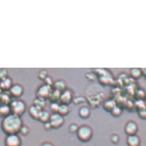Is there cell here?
Here are the masks:
<instances>
[{"label":"cell","mask_w":146,"mask_h":146,"mask_svg":"<svg viewBox=\"0 0 146 146\" xmlns=\"http://www.w3.org/2000/svg\"><path fill=\"white\" fill-rule=\"evenodd\" d=\"M22 126V121L20 117L10 113L5 117L1 122L3 131L7 135L17 134L20 132Z\"/></svg>","instance_id":"6da1fadb"},{"label":"cell","mask_w":146,"mask_h":146,"mask_svg":"<svg viewBox=\"0 0 146 146\" xmlns=\"http://www.w3.org/2000/svg\"><path fill=\"white\" fill-rule=\"evenodd\" d=\"M77 137L82 142H87L92 137V131L90 127L87 125H83L78 129Z\"/></svg>","instance_id":"7a4b0ae2"},{"label":"cell","mask_w":146,"mask_h":146,"mask_svg":"<svg viewBox=\"0 0 146 146\" xmlns=\"http://www.w3.org/2000/svg\"><path fill=\"white\" fill-rule=\"evenodd\" d=\"M10 109L11 113L20 117L25 112L26 107H25V104L23 102L16 100L11 102Z\"/></svg>","instance_id":"3957f363"},{"label":"cell","mask_w":146,"mask_h":146,"mask_svg":"<svg viewBox=\"0 0 146 146\" xmlns=\"http://www.w3.org/2000/svg\"><path fill=\"white\" fill-rule=\"evenodd\" d=\"M49 123L52 128H59L64 123V119L63 116L60 115L58 113H55L50 115Z\"/></svg>","instance_id":"277c9868"},{"label":"cell","mask_w":146,"mask_h":146,"mask_svg":"<svg viewBox=\"0 0 146 146\" xmlns=\"http://www.w3.org/2000/svg\"><path fill=\"white\" fill-rule=\"evenodd\" d=\"M21 142L17 134L7 135L5 141V146H21Z\"/></svg>","instance_id":"5b68a950"},{"label":"cell","mask_w":146,"mask_h":146,"mask_svg":"<svg viewBox=\"0 0 146 146\" xmlns=\"http://www.w3.org/2000/svg\"><path fill=\"white\" fill-rule=\"evenodd\" d=\"M138 127L136 123L134 122H129L125 127V132L128 135H135L137 132Z\"/></svg>","instance_id":"8992f818"},{"label":"cell","mask_w":146,"mask_h":146,"mask_svg":"<svg viewBox=\"0 0 146 146\" xmlns=\"http://www.w3.org/2000/svg\"><path fill=\"white\" fill-rule=\"evenodd\" d=\"M50 87L48 85H43V86L40 88L38 91V94L40 98L44 99L45 98L48 97L50 94Z\"/></svg>","instance_id":"52a82bcc"},{"label":"cell","mask_w":146,"mask_h":146,"mask_svg":"<svg viewBox=\"0 0 146 146\" xmlns=\"http://www.w3.org/2000/svg\"><path fill=\"white\" fill-rule=\"evenodd\" d=\"M140 142V139L137 135H128L127 143L129 146H139Z\"/></svg>","instance_id":"ba28073f"},{"label":"cell","mask_w":146,"mask_h":146,"mask_svg":"<svg viewBox=\"0 0 146 146\" xmlns=\"http://www.w3.org/2000/svg\"><path fill=\"white\" fill-rule=\"evenodd\" d=\"M42 110L40 109V108L35 106H33L30 108L29 113H30V115L32 117L33 119L38 120L40 115L41 112H42Z\"/></svg>","instance_id":"9c48e42d"},{"label":"cell","mask_w":146,"mask_h":146,"mask_svg":"<svg viewBox=\"0 0 146 146\" xmlns=\"http://www.w3.org/2000/svg\"><path fill=\"white\" fill-rule=\"evenodd\" d=\"M10 93L13 97H18L23 94V88L20 85H16L13 86L10 89Z\"/></svg>","instance_id":"30bf717a"},{"label":"cell","mask_w":146,"mask_h":146,"mask_svg":"<svg viewBox=\"0 0 146 146\" xmlns=\"http://www.w3.org/2000/svg\"><path fill=\"white\" fill-rule=\"evenodd\" d=\"M59 99L63 104H65V105L68 104V103L70 102L71 99H72L71 93L68 90L65 91L64 93L60 96Z\"/></svg>","instance_id":"8fae6325"},{"label":"cell","mask_w":146,"mask_h":146,"mask_svg":"<svg viewBox=\"0 0 146 146\" xmlns=\"http://www.w3.org/2000/svg\"><path fill=\"white\" fill-rule=\"evenodd\" d=\"M11 113L10 107L8 105H1L0 106V117H6Z\"/></svg>","instance_id":"7c38bea8"},{"label":"cell","mask_w":146,"mask_h":146,"mask_svg":"<svg viewBox=\"0 0 146 146\" xmlns=\"http://www.w3.org/2000/svg\"><path fill=\"white\" fill-rule=\"evenodd\" d=\"M79 115L81 118L87 119L90 115V110L88 108L86 107H83L79 110Z\"/></svg>","instance_id":"4fadbf2b"},{"label":"cell","mask_w":146,"mask_h":146,"mask_svg":"<svg viewBox=\"0 0 146 146\" xmlns=\"http://www.w3.org/2000/svg\"><path fill=\"white\" fill-rule=\"evenodd\" d=\"M50 115L49 112H46V111H42V112H41L40 115L38 120H40L41 122H42L43 123H46V122H48L50 120Z\"/></svg>","instance_id":"5bb4252c"},{"label":"cell","mask_w":146,"mask_h":146,"mask_svg":"<svg viewBox=\"0 0 146 146\" xmlns=\"http://www.w3.org/2000/svg\"><path fill=\"white\" fill-rule=\"evenodd\" d=\"M68 113V107L67 105L62 104L61 106H59L58 113L60 114V115L64 116L66 115V114Z\"/></svg>","instance_id":"9a60e30c"},{"label":"cell","mask_w":146,"mask_h":146,"mask_svg":"<svg viewBox=\"0 0 146 146\" xmlns=\"http://www.w3.org/2000/svg\"><path fill=\"white\" fill-rule=\"evenodd\" d=\"M115 106V102L113 100H108L104 104V109L107 111H110V112Z\"/></svg>","instance_id":"2e32d148"},{"label":"cell","mask_w":146,"mask_h":146,"mask_svg":"<svg viewBox=\"0 0 146 146\" xmlns=\"http://www.w3.org/2000/svg\"><path fill=\"white\" fill-rule=\"evenodd\" d=\"M11 84V80H9V78H6L4 79V80H1V88H3V89H4V90H8L9 88H10Z\"/></svg>","instance_id":"e0dca14e"},{"label":"cell","mask_w":146,"mask_h":146,"mask_svg":"<svg viewBox=\"0 0 146 146\" xmlns=\"http://www.w3.org/2000/svg\"><path fill=\"white\" fill-rule=\"evenodd\" d=\"M34 106L42 110L43 108L45 106V100H44V99H42V98H38L36 100H35Z\"/></svg>","instance_id":"ac0fdd59"},{"label":"cell","mask_w":146,"mask_h":146,"mask_svg":"<svg viewBox=\"0 0 146 146\" xmlns=\"http://www.w3.org/2000/svg\"><path fill=\"white\" fill-rule=\"evenodd\" d=\"M54 85H55V88L56 90L58 92L63 90L65 88V84L64 82L62 81H58L55 82V84Z\"/></svg>","instance_id":"d6986e66"},{"label":"cell","mask_w":146,"mask_h":146,"mask_svg":"<svg viewBox=\"0 0 146 146\" xmlns=\"http://www.w3.org/2000/svg\"><path fill=\"white\" fill-rule=\"evenodd\" d=\"M131 75L134 78H138L141 77V72L138 68H134L131 71Z\"/></svg>","instance_id":"ffe728a7"},{"label":"cell","mask_w":146,"mask_h":146,"mask_svg":"<svg viewBox=\"0 0 146 146\" xmlns=\"http://www.w3.org/2000/svg\"><path fill=\"white\" fill-rule=\"evenodd\" d=\"M111 113H112V115L117 117V116H119L121 113V109H120L119 107L115 106V107L111 111Z\"/></svg>","instance_id":"44dd1931"},{"label":"cell","mask_w":146,"mask_h":146,"mask_svg":"<svg viewBox=\"0 0 146 146\" xmlns=\"http://www.w3.org/2000/svg\"><path fill=\"white\" fill-rule=\"evenodd\" d=\"M30 132V130L28 129V127L27 126H21V127L20 130V132L23 135H27L28 134V133Z\"/></svg>","instance_id":"7402d4cb"},{"label":"cell","mask_w":146,"mask_h":146,"mask_svg":"<svg viewBox=\"0 0 146 146\" xmlns=\"http://www.w3.org/2000/svg\"><path fill=\"white\" fill-rule=\"evenodd\" d=\"M58 108H59V105L56 103H53L50 106V109L52 110V111H53L54 112V113H58Z\"/></svg>","instance_id":"603a6c76"},{"label":"cell","mask_w":146,"mask_h":146,"mask_svg":"<svg viewBox=\"0 0 146 146\" xmlns=\"http://www.w3.org/2000/svg\"><path fill=\"white\" fill-rule=\"evenodd\" d=\"M78 126L75 124H72L70 126V131L71 132H77L78 131Z\"/></svg>","instance_id":"cb8c5ba5"},{"label":"cell","mask_w":146,"mask_h":146,"mask_svg":"<svg viewBox=\"0 0 146 146\" xmlns=\"http://www.w3.org/2000/svg\"><path fill=\"white\" fill-rule=\"evenodd\" d=\"M139 115L140 116L141 118L142 119H145L146 117V112H145V110H140L139 111Z\"/></svg>","instance_id":"d4e9b609"},{"label":"cell","mask_w":146,"mask_h":146,"mask_svg":"<svg viewBox=\"0 0 146 146\" xmlns=\"http://www.w3.org/2000/svg\"><path fill=\"white\" fill-rule=\"evenodd\" d=\"M111 141H112V142H113V143H114V144L117 143V142H118L119 141V136L118 135H113L112 137V138H111Z\"/></svg>","instance_id":"484cf974"},{"label":"cell","mask_w":146,"mask_h":146,"mask_svg":"<svg viewBox=\"0 0 146 146\" xmlns=\"http://www.w3.org/2000/svg\"><path fill=\"white\" fill-rule=\"evenodd\" d=\"M45 73H46V72H45V71H42V72H41V73L40 74V75H39V77H40V78L41 79V80H42V76H43V79H45L46 78V74H45Z\"/></svg>","instance_id":"4316f807"},{"label":"cell","mask_w":146,"mask_h":146,"mask_svg":"<svg viewBox=\"0 0 146 146\" xmlns=\"http://www.w3.org/2000/svg\"><path fill=\"white\" fill-rule=\"evenodd\" d=\"M45 82L46 83V85H48V86H50V85L52 84V80H51V78H49V77H46V78L45 79Z\"/></svg>","instance_id":"83f0119b"},{"label":"cell","mask_w":146,"mask_h":146,"mask_svg":"<svg viewBox=\"0 0 146 146\" xmlns=\"http://www.w3.org/2000/svg\"><path fill=\"white\" fill-rule=\"evenodd\" d=\"M45 128L46 129H47V130H49L50 129L52 128V127H51V125H50L49 122L45 123Z\"/></svg>","instance_id":"f1b7e54d"},{"label":"cell","mask_w":146,"mask_h":146,"mask_svg":"<svg viewBox=\"0 0 146 146\" xmlns=\"http://www.w3.org/2000/svg\"><path fill=\"white\" fill-rule=\"evenodd\" d=\"M42 146H53V145L51 143H49V142H45V143L43 144Z\"/></svg>","instance_id":"f546056e"}]
</instances>
